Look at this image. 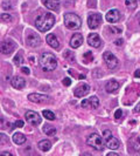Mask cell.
<instances>
[{
	"label": "cell",
	"instance_id": "cell-24",
	"mask_svg": "<svg viewBox=\"0 0 140 156\" xmlns=\"http://www.w3.org/2000/svg\"><path fill=\"white\" fill-rule=\"evenodd\" d=\"M43 132H45V134L48 135V136H54L55 134H56V129H55V127H52V126H49V125H45Z\"/></svg>",
	"mask_w": 140,
	"mask_h": 156
},
{
	"label": "cell",
	"instance_id": "cell-2",
	"mask_svg": "<svg viewBox=\"0 0 140 156\" xmlns=\"http://www.w3.org/2000/svg\"><path fill=\"white\" fill-rule=\"evenodd\" d=\"M40 66L42 70L45 72H52L56 68L57 66V60H56V56L52 53H42V55L40 56Z\"/></svg>",
	"mask_w": 140,
	"mask_h": 156
},
{
	"label": "cell",
	"instance_id": "cell-27",
	"mask_svg": "<svg viewBox=\"0 0 140 156\" xmlns=\"http://www.w3.org/2000/svg\"><path fill=\"white\" fill-rule=\"evenodd\" d=\"M125 4H126V6L130 8V9H134V8H137V6H138L137 0H126Z\"/></svg>",
	"mask_w": 140,
	"mask_h": 156
},
{
	"label": "cell",
	"instance_id": "cell-36",
	"mask_svg": "<svg viewBox=\"0 0 140 156\" xmlns=\"http://www.w3.org/2000/svg\"><path fill=\"white\" fill-rule=\"evenodd\" d=\"M115 44H116L117 46H122L123 45V39H118L115 41Z\"/></svg>",
	"mask_w": 140,
	"mask_h": 156
},
{
	"label": "cell",
	"instance_id": "cell-3",
	"mask_svg": "<svg viewBox=\"0 0 140 156\" xmlns=\"http://www.w3.org/2000/svg\"><path fill=\"white\" fill-rule=\"evenodd\" d=\"M86 144L90 146V147H92L96 150H99V151H102L104 149V147H105L104 139L101 137L98 134L96 133H92L89 135V137L86 139Z\"/></svg>",
	"mask_w": 140,
	"mask_h": 156
},
{
	"label": "cell",
	"instance_id": "cell-5",
	"mask_svg": "<svg viewBox=\"0 0 140 156\" xmlns=\"http://www.w3.org/2000/svg\"><path fill=\"white\" fill-rule=\"evenodd\" d=\"M103 139H104V142H105V146L108 148L112 149V150H117V149L120 147L119 141L113 137L111 130H109V129H105L103 132Z\"/></svg>",
	"mask_w": 140,
	"mask_h": 156
},
{
	"label": "cell",
	"instance_id": "cell-14",
	"mask_svg": "<svg viewBox=\"0 0 140 156\" xmlns=\"http://www.w3.org/2000/svg\"><path fill=\"white\" fill-rule=\"evenodd\" d=\"M106 20L111 23H115L120 20V12L118 9H111L106 14Z\"/></svg>",
	"mask_w": 140,
	"mask_h": 156
},
{
	"label": "cell",
	"instance_id": "cell-9",
	"mask_svg": "<svg viewBox=\"0 0 140 156\" xmlns=\"http://www.w3.org/2000/svg\"><path fill=\"white\" fill-rule=\"evenodd\" d=\"M103 59H104V61H105V63H106V66L109 67L110 69L116 68L117 65H118V59H117L116 56L112 54L111 52H105V53L103 54Z\"/></svg>",
	"mask_w": 140,
	"mask_h": 156
},
{
	"label": "cell",
	"instance_id": "cell-23",
	"mask_svg": "<svg viewBox=\"0 0 140 156\" xmlns=\"http://www.w3.org/2000/svg\"><path fill=\"white\" fill-rule=\"evenodd\" d=\"M38 147H39V149L42 150V151H48L49 149L52 148V143L48 140H42L38 143Z\"/></svg>",
	"mask_w": 140,
	"mask_h": 156
},
{
	"label": "cell",
	"instance_id": "cell-32",
	"mask_svg": "<svg viewBox=\"0 0 140 156\" xmlns=\"http://www.w3.org/2000/svg\"><path fill=\"white\" fill-rule=\"evenodd\" d=\"M122 115H123L122 109H117V112L115 113V117H116V119H122Z\"/></svg>",
	"mask_w": 140,
	"mask_h": 156
},
{
	"label": "cell",
	"instance_id": "cell-10",
	"mask_svg": "<svg viewBox=\"0 0 140 156\" xmlns=\"http://www.w3.org/2000/svg\"><path fill=\"white\" fill-rule=\"evenodd\" d=\"M15 48V44L9 39L1 41V53L2 54H11Z\"/></svg>",
	"mask_w": 140,
	"mask_h": 156
},
{
	"label": "cell",
	"instance_id": "cell-18",
	"mask_svg": "<svg viewBox=\"0 0 140 156\" xmlns=\"http://www.w3.org/2000/svg\"><path fill=\"white\" fill-rule=\"evenodd\" d=\"M118 88H119V82L117 80H113V79L108 81V83L105 85V89L108 93H115Z\"/></svg>",
	"mask_w": 140,
	"mask_h": 156
},
{
	"label": "cell",
	"instance_id": "cell-11",
	"mask_svg": "<svg viewBox=\"0 0 140 156\" xmlns=\"http://www.w3.org/2000/svg\"><path fill=\"white\" fill-rule=\"evenodd\" d=\"M26 42L28 44L29 47H38L41 44V38H40L39 34H36V33H31V34L27 35Z\"/></svg>",
	"mask_w": 140,
	"mask_h": 156
},
{
	"label": "cell",
	"instance_id": "cell-40",
	"mask_svg": "<svg viewBox=\"0 0 140 156\" xmlns=\"http://www.w3.org/2000/svg\"><path fill=\"white\" fill-rule=\"evenodd\" d=\"M108 156H118V154H115V153H109Z\"/></svg>",
	"mask_w": 140,
	"mask_h": 156
},
{
	"label": "cell",
	"instance_id": "cell-29",
	"mask_svg": "<svg viewBox=\"0 0 140 156\" xmlns=\"http://www.w3.org/2000/svg\"><path fill=\"white\" fill-rule=\"evenodd\" d=\"M13 61H14V63L18 65V66H19L21 62H23V59H22V56H21V54H20V53H18V54L14 56V60H13Z\"/></svg>",
	"mask_w": 140,
	"mask_h": 156
},
{
	"label": "cell",
	"instance_id": "cell-16",
	"mask_svg": "<svg viewBox=\"0 0 140 156\" xmlns=\"http://www.w3.org/2000/svg\"><path fill=\"white\" fill-rule=\"evenodd\" d=\"M11 85L15 89H22L23 87L26 86V80L22 79L21 76H14L11 80Z\"/></svg>",
	"mask_w": 140,
	"mask_h": 156
},
{
	"label": "cell",
	"instance_id": "cell-26",
	"mask_svg": "<svg viewBox=\"0 0 140 156\" xmlns=\"http://www.w3.org/2000/svg\"><path fill=\"white\" fill-rule=\"evenodd\" d=\"M93 60V55L91 52H85L84 55H83V62L84 63H89Z\"/></svg>",
	"mask_w": 140,
	"mask_h": 156
},
{
	"label": "cell",
	"instance_id": "cell-37",
	"mask_svg": "<svg viewBox=\"0 0 140 156\" xmlns=\"http://www.w3.org/2000/svg\"><path fill=\"white\" fill-rule=\"evenodd\" d=\"M134 112H135V113H140V102L137 105V106H135V109H134Z\"/></svg>",
	"mask_w": 140,
	"mask_h": 156
},
{
	"label": "cell",
	"instance_id": "cell-31",
	"mask_svg": "<svg viewBox=\"0 0 140 156\" xmlns=\"http://www.w3.org/2000/svg\"><path fill=\"white\" fill-rule=\"evenodd\" d=\"M63 85H64V86H70V85H71V80H70L69 78H64L63 79Z\"/></svg>",
	"mask_w": 140,
	"mask_h": 156
},
{
	"label": "cell",
	"instance_id": "cell-21",
	"mask_svg": "<svg viewBox=\"0 0 140 156\" xmlns=\"http://www.w3.org/2000/svg\"><path fill=\"white\" fill-rule=\"evenodd\" d=\"M130 146L132 147L134 151L139 153L140 151V137L139 136H132L130 139Z\"/></svg>",
	"mask_w": 140,
	"mask_h": 156
},
{
	"label": "cell",
	"instance_id": "cell-41",
	"mask_svg": "<svg viewBox=\"0 0 140 156\" xmlns=\"http://www.w3.org/2000/svg\"><path fill=\"white\" fill-rule=\"evenodd\" d=\"M137 18H138V21L140 23V13H138V16H137Z\"/></svg>",
	"mask_w": 140,
	"mask_h": 156
},
{
	"label": "cell",
	"instance_id": "cell-39",
	"mask_svg": "<svg viewBox=\"0 0 140 156\" xmlns=\"http://www.w3.org/2000/svg\"><path fill=\"white\" fill-rule=\"evenodd\" d=\"M1 155H4V156H11L12 154H11V153H8V151H1Z\"/></svg>",
	"mask_w": 140,
	"mask_h": 156
},
{
	"label": "cell",
	"instance_id": "cell-1",
	"mask_svg": "<svg viewBox=\"0 0 140 156\" xmlns=\"http://www.w3.org/2000/svg\"><path fill=\"white\" fill-rule=\"evenodd\" d=\"M55 23V16L52 13H43L36 18L35 20V26L40 32L45 33L48 32Z\"/></svg>",
	"mask_w": 140,
	"mask_h": 156
},
{
	"label": "cell",
	"instance_id": "cell-35",
	"mask_svg": "<svg viewBox=\"0 0 140 156\" xmlns=\"http://www.w3.org/2000/svg\"><path fill=\"white\" fill-rule=\"evenodd\" d=\"M23 72V73H25V74H26V75H28V74H29V73H31V70H29V68H27V67H22V69H21Z\"/></svg>",
	"mask_w": 140,
	"mask_h": 156
},
{
	"label": "cell",
	"instance_id": "cell-7",
	"mask_svg": "<svg viewBox=\"0 0 140 156\" xmlns=\"http://www.w3.org/2000/svg\"><path fill=\"white\" fill-rule=\"evenodd\" d=\"M102 23V16L99 13H92L88 16V26L91 30H96Z\"/></svg>",
	"mask_w": 140,
	"mask_h": 156
},
{
	"label": "cell",
	"instance_id": "cell-33",
	"mask_svg": "<svg viewBox=\"0 0 140 156\" xmlns=\"http://www.w3.org/2000/svg\"><path fill=\"white\" fill-rule=\"evenodd\" d=\"M14 127H18V128H21V127H23V121H21V120H18V121H15Z\"/></svg>",
	"mask_w": 140,
	"mask_h": 156
},
{
	"label": "cell",
	"instance_id": "cell-12",
	"mask_svg": "<svg viewBox=\"0 0 140 156\" xmlns=\"http://www.w3.org/2000/svg\"><path fill=\"white\" fill-rule=\"evenodd\" d=\"M89 92H90L89 85H86V83H81V85H78V86L75 88L74 95H75L76 98H83V96H85Z\"/></svg>",
	"mask_w": 140,
	"mask_h": 156
},
{
	"label": "cell",
	"instance_id": "cell-6",
	"mask_svg": "<svg viewBox=\"0 0 140 156\" xmlns=\"http://www.w3.org/2000/svg\"><path fill=\"white\" fill-rule=\"evenodd\" d=\"M25 119L27 120V122L32 126H39L41 123V116L36 112H33V110H28L26 112V115H25Z\"/></svg>",
	"mask_w": 140,
	"mask_h": 156
},
{
	"label": "cell",
	"instance_id": "cell-38",
	"mask_svg": "<svg viewBox=\"0 0 140 156\" xmlns=\"http://www.w3.org/2000/svg\"><path fill=\"white\" fill-rule=\"evenodd\" d=\"M134 76H135V78H140V69L135 70V73H134Z\"/></svg>",
	"mask_w": 140,
	"mask_h": 156
},
{
	"label": "cell",
	"instance_id": "cell-8",
	"mask_svg": "<svg viewBox=\"0 0 140 156\" xmlns=\"http://www.w3.org/2000/svg\"><path fill=\"white\" fill-rule=\"evenodd\" d=\"M99 106V99L97 96H91L86 100H83L81 102L82 108H90V109H96Z\"/></svg>",
	"mask_w": 140,
	"mask_h": 156
},
{
	"label": "cell",
	"instance_id": "cell-19",
	"mask_svg": "<svg viewBox=\"0 0 140 156\" xmlns=\"http://www.w3.org/2000/svg\"><path fill=\"white\" fill-rule=\"evenodd\" d=\"M45 6L48 9H52V11H57L58 6H60V0H45L43 1Z\"/></svg>",
	"mask_w": 140,
	"mask_h": 156
},
{
	"label": "cell",
	"instance_id": "cell-15",
	"mask_svg": "<svg viewBox=\"0 0 140 156\" xmlns=\"http://www.w3.org/2000/svg\"><path fill=\"white\" fill-rule=\"evenodd\" d=\"M49 99L48 95H45V94H38V93H33L28 95V100L32 102H35V103H41V102L46 101Z\"/></svg>",
	"mask_w": 140,
	"mask_h": 156
},
{
	"label": "cell",
	"instance_id": "cell-22",
	"mask_svg": "<svg viewBox=\"0 0 140 156\" xmlns=\"http://www.w3.org/2000/svg\"><path fill=\"white\" fill-rule=\"evenodd\" d=\"M12 140H13V142H14L15 144H19V146H20V144H23V143L26 142V136L21 133H15L12 136Z\"/></svg>",
	"mask_w": 140,
	"mask_h": 156
},
{
	"label": "cell",
	"instance_id": "cell-25",
	"mask_svg": "<svg viewBox=\"0 0 140 156\" xmlns=\"http://www.w3.org/2000/svg\"><path fill=\"white\" fill-rule=\"evenodd\" d=\"M42 115L47 120H50V121H54L55 120V114L53 112H50V110H43L42 112Z\"/></svg>",
	"mask_w": 140,
	"mask_h": 156
},
{
	"label": "cell",
	"instance_id": "cell-13",
	"mask_svg": "<svg viewBox=\"0 0 140 156\" xmlns=\"http://www.w3.org/2000/svg\"><path fill=\"white\" fill-rule=\"evenodd\" d=\"M88 44L91 47H93V48H99V47L102 46V40L98 34L91 33V34H89V37H88Z\"/></svg>",
	"mask_w": 140,
	"mask_h": 156
},
{
	"label": "cell",
	"instance_id": "cell-30",
	"mask_svg": "<svg viewBox=\"0 0 140 156\" xmlns=\"http://www.w3.org/2000/svg\"><path fill=\"white\" fill-rule=\"evenodd\" d=\"M1 7L4 8V9H12V5H11V2L9 1H4L2 4H1Z\"/></svg>",
	"mask_w": 140,
	"mask_h": 156
},
{
	"label": "cell",
	"instance_id": "cell-17",
	"mask_svg": "<svg viewBox=\"0 0 140 156\" xmlns=\"http://www.w3.org/2000/svg\"><path fill=\"white\" fill-rule=\"evenodd\" d=\"M82 44H83V37L79 33L74 34L72 38L70 39V46L72 47V48H78Z\"/></svg>",
	"mask_w": 140,
	"mask_h": 156
},
{
	"label": "cell",
	"instance_id": "cell-28",
	"mask_svg": "<svg viewBox=\"0 0 140 156\" xmlns=\"http://www.w3.org/2000/svg\"><path fill=\"white\" fill-rule=\"evenodd\" d=\"M12 19H13L12 16L8 14V13H2V14H1V21H2V23H11Z\"/></svg>",
	"mask_w": 140,
	"mask_h": 156
},
{
	"label": "cell",
	"instance_id": "cell-4",
	"mask_svg": "<svg viewBox=\"0 0 140 156\" xmlns=\"http://www.w3.org/2000/svg\"><path fill=\"white\" fill-rule=\"evenodd\" d=\"M81 19L75 13H65L64 14V25L69 30H78L81 27Z\"/></svg>",
	"mask_w": 140,
	"mask_h": 156
},
{
	"label": "cell",
	"instance_id": "cell-34",
	"mask_svg": "<svg viewBox=\"0 0 140 156\" xmlns=\"http://www.w3.org/2000/svg\"><path fill=\"white\" fill-rule=\"evenodd\" d=\"M110 30H111V32H113V33H120V32H122L120 28H116V27H113V26H111Z\"/></svg>",
	"mask_w": 140,
	"mask_h": 156
},
{
	"label": "cell",
	"instance_id": "cell-20",
	"mask_svg": "<svg viewBox=\"0 0 140 156\" xmlns=\"http://www.w3.org/2000/svg\"><path fill=\"white\" fill-rule=\"evenodd\" d=\"M46 40L47 44L50 47H53V48H58V46H60V42H58V40H57V38L55 37L54 34H48Z\"/></svg>",
	"mask_w": 140,
	"mask_h": 156
}]
</instances>
